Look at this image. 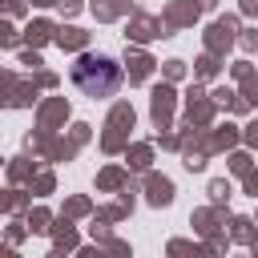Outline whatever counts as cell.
Listing matches in <instances>:
<instances>
[{
  "instance_id": "cell-1",
  "label": "cell",
  "mask_w": 258,
  "mask_h": 258,
  "mask_svg": "<svg viewBox=\"0 0 258 258\" xmlns=\"http://www.w3.org/2000/svg\"><path fill=\"white\" fill-rule=\"evenodd\" d=\"M73 85H77L85 97L105 101V97H113L117 85H121V64L109 60V56L85 52V56H77V64H73Z\"/></svg>"
}]
</instances>
